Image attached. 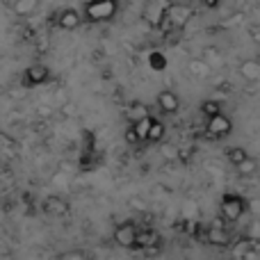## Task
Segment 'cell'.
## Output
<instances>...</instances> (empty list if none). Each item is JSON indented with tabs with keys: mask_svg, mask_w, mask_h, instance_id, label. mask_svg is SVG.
Here are the masks:
<instances>
[{
	"mask_svg": "<svg viewBox=\"0 0 260 260\" xmlns=\"http://www.w3.org/2000/svg\"><path fill=\"white\" fill-rule=\"evenodd\" d=\"M119 12V3L117 0H89V3L82 5V14L85 21L89 23H105L112 21Z\"/></svg>",
	"mask_w": 260,
	"mask_h": 260,
	"instance_id": "obj_1",
	"label": "cell"
},
{
	"mask_svg": "<svg viewBox=\"0 0 260 260\" xmlns=\"http://www.w3.org/2000/svg\"><path fill=\"white\" fill-rule=\"evenodd\" d=\"M247 208H249V203H247V199H244L242 194L226 192L224 197H221V201H219V215H221V219L224 221L235 224V221H240L244 217Z\"/></svg>",
	"mask_w": 260,
	"mask_h": 260,
	"instance_id": "obj_2",
	"label": "cell"
},
{
	"mask_svg": "<svg viewBox=\"0 0 260 260\" xmlns=\"http://www.w3.org/2000/svg\"><path fill=\"white\" fill-rule=\"evenodd\" d=\"M194 16V9L192 5L187 3H171L169 9H167V16H165V23L174 30H183Z\"/></svg>",
	"mask_w": 260,
	"mask_h": 260,
	"instance_id": "obj_3",
	"label": "cell"
},
{
	"mask_svg": "<svg viewBox=\"0 0 260 260\" xmlns=\"http://www.w3.org/2000/svg\"><path fill=\"white\" fill-rule=\"evenodd\" d=\"M169 0H148L142 9V18L148 23L151 27H160L165 23L167 9H169Z\"/></svg>",
	"mask_w": 260,
	"mask_h": 260,
	"instance_id": "obj_4",
	"label": "cell"
},
{
	"mask_svg": "<svg viewBox=\"0 0 260 260\" xmlns=\"http://www.w3.org/2000/svg\"><path fill=\"white\" fill-rule=\"evenodd\" d=\"M137 233H139L137 224L128 219V221H123V224H119L117 229H114L112 238L121 249H135V244H137Z\"/></svg>",
	"mask_w": 260,
	"mask_h": 260,
	"instance_id": "obj_5",
	"label": "cell"
},
{
	"mask_svg": "<svg viewBox=\"0 0 260 260\" xmlns=\"http://www.w3.org/2000/svg\"><path fill=\"white\" fill-rule=\"evenodd\" d=\"M206 133H208V137H212V139L229 137V135L233 133V121H231V117H226V114L221 112V114H217V117L208 119Z\"/></svg>",
	"mask_w": 260,
	"mask_h": 260,
	"instance_id": "obj_6",
	"label": "cell"
},
{
	"mask_svg": "<svg viewBox=\"0 0 260 260\" xmlns=\"http://www.w3.org/2000/svg\"><path fill=\"white\" fill-rule=\"evenodd\" d=\"M48 80H50V71L44 64H32L23 73V87H39Z\"/></svg>",
	"mask_w": 260,
	"mask_h": 260,
	"instance_id": "obj_7",
	"label": "cell"
},
{
	"mask_svg": "<svg viewBox=\"0 0 260 260\" xmlns=\"http://www.w3.org/2000/svg\"><path fill=\"white\" fill-rule=\"evenodd\" d=\"M206 240L208 244H212V247H219V249H226L233 244V233H231L229 229H224V226H210V229L206 231Z\"/></svg>",
	"mask_w": 260,
	"mask_h": 260,
	"instance_id": "obj_8",
	"label": "cell"
},
{
	"mask_svg": "<svg viewBox=\"0 0 260 260\" xmlns=\"http://www.w3.org/2000/svg\"><path fill=\"white\" fill-rule=\"evenodd\" d=\"M82 23V16L76 7H64L62 12L57 14V25L62 30H78Z\"/></svg>",
	"mask_w": 260,
	"mask_h": 260,
	"instance_id": "obj_9",
	"label": "cell"
},
{
	"mask_svg": "<svg viewBox=\"0 0 260 260\" xmlns=\"http://www.w3.org/2000/svg\"><path fill=\"white\" fill-rule=\"evenodd\" d=\"M157 108H160L165 114H176L180 110L178 94H176V91H171V89H162L160 94H157Z\"/></svg>",
	"mask_w": 260,
	"mask_h": 260,
	"instance_id": "obj_10",
	"label": "cell"
},
{
	"mask_svg": "<svg viewBox=\"0 0 260 260\" xmlns=\"http://www.w3.org/2000/svg\"><path fill=\"white\" fill-rule=\"evenodd\" d=\"M238 73L247 82H258L260 80V59H244V62H240Z\"/></svg>",
	"mask_w": 260,
	"mask_h": 260,
	"instance_id": "obj_11",
	"label": "cell"
},
{
	"mask_svg": "<svg viewBox=\"0 0 260 260\" xmlns=\"http://www.w3.org/2000/svg\"><path fill=\"white\" fill-rule=\"evenodd\" d=\"M44 210L48 212V215H55V217H64L69 212V206H67V201L64 199H59V197H48L44 201Z\"/></svg>",
	"mask_w": 260,
	"mask_h": 260,
	"instance_id": "obj_12",
	"label": "cell"
},
{
	"mask_svg": "<svg viewBox=\"0 0 260 260\" xmlns=\"http://www.w3.org/2000/svg\"><path fill=\"white\" fill-rule=\"evenodd\" d=\"M126 117L130 119V126H133V123H137V121H142V119L151 117V112H148V108L142 103V101H135V103L128 105Z\"/></svg>",
	"mask_w": 260,
	"mask_h": 260,
	"instance_id": "obj_13",
	"label": "cell"
},
{
	"mask_svg": "<svg viewBox=\"0 0 260 260\" xmlns=\"http://www.w3.org/2000/svg\"><path fill=\"white\" fill-rule=\"evenodd\" d=\"M153 244H157V233L153 229H139L137 233V244H135V249H142V251H146V249H151Z\"/></svg>",
	"mask_w": 260,
	"mask_h": 260,
	"instance_id": "obj_14",
	"label": "cell"
},
{
	"mask_svg": "<svg viewBox=\"0 0 260 260\" xmlns=\"http://www.w3.org/2000/svg\"><path fill=\"white\" fill-rule=\"evenodd\" d=\"M253 249H256V244H251L249 240H244V238L233 240V244H231V251H233L235 258H247V256H251Z\"/></svg>",
	"mask_w": 260,
	"mask_h": 260,
	"instance_id": "obj_15",
	"label": "cell"
},
{
	"mask_svg": "<svg viewBox=\"0 0 260 260\" xmlns=\"http://www.w3.org/2000/svg\"><path fill=\"white\" fill-rule=\"evenodd\" d=\"M187 71L192 73L194 78H201V80H203V78H208V76H210V73H212V71H210V67H208V64L203 62L201 57H194V59H189V62H187Z\"/></svg>",
	"mask_w": 260,
	"mask_h": 260,
	"instance_id": "obj_16",
	"label": "cell"
},
{
	"mask_svg": "<svg viewBox=\"0 0 260 260\" xmlns=\"http://www.w3.org/2000/svg\"><path fill=\"white\" fill-rule=\"evenodd\" d=\"M165 133H167L165 123L157 121V119H153V121H151V128H148V135H146V142H151V144H162V139H165Z\"/></svg>",
	"mask_w": 260,
	"mask_h": 260,
	"instance_id": "obj_17",
	"label": "cell"
},
{
	"mask_svg": "<svg viewBox=\"0 0 260 260\" xmlns=\"http://www.w3.org/2000/svg\"><path fill=\"white\" fill-rule=\"evenodd\" d=\"M12 9L18 14V16H30L32 12L39 9V3H37V0H18V3L12 5Z\"/></svg>",
	"mask_w": 260,
	"mask_h": 260,
	"instance_id": "obj_18",
	"label": "cell"
},
{
	"mask_svg": "<svg viewBox=\"0 0 260 260\" xmlns=\"http://www.w3.org/2000/svg\"><path fill=\"white\" fill-rule=\"evenodd\" d=\"M244 240H249L251 244H258L260 242V217H256V219H251L247 224V229H244Z\"/></svg>",
	"mask_w": 260,
	"mask_h": 260,
	"instance_id": "obj_19",
	"label": "cell"
},
{
	"mask_svg": "<svg viewBox=\"0 0 260 260\" xmlns=\"http://www.w3.org/2000/svg\"><path fill=\"white\" fill-rule=\"evenodd\" d=\"M226 157H229V162L233 167H238V165H242L249 155H247V151H244L242 146H233V148H229V151H226Z\"/></svg>",
	"mask_w": 260,
	"mask_h": 260,
	"instance_id": "obj_20",
	"label": "cell"
},
{
	"mask_svg": "<svg viewBox=\"0 0 260 260\" xmlns=\"http://www.w3.org/2000/svg\"><path fill=\"white\" fill-rule=\"evenodd\" d=\"M203 55H206V57H201V59L208 64V67H210V71H212V69H217V67H221V62H224L217 48H206V50H203Z\"/></svg>",
	"mask_w": 260,
	"mask_h": 260,
	"instance_id": "obj_21",
	"label": "cell"
},
{
	"mask_svg": "<svg viewBox=\"0 0 260 260\" xmlns=\"http://www.w3.org/2000/svg\"><path fill=\"white\" fill-rule=\"evenodd\" d=\"M151 121H153V117H146V119H142V121L133 123V130H135V135H137L139 142H146V135H148V128H151Z\"/></svg>",
	"mask_w": 260,
	"mask_h": 260,
	"instance_id": "obj_22",
	"label": "cell"
},
{
	"mask_svg": "<svg viewBox=\"0 0 260 260\" xmlns=\"http://www.w3.org/2000/svg\"><path fill=\"white\" fill-rule=\"evenodd\" d=\"M201 114L206 119L217 117V114H221V105L217 103V101H203V103H201Z\"/></svg>",
	"mask_w": 260,
	"mask_h": 260,
	"instance_id": "obj_23",
	"label": "cell"
},
{
	"mask_svg": "<svg viewBox=\"0 0 260 260\" xmlns=\"http://www.w3.org/2000/svg\"><path fill=\"white\" fill-rule=\"evenodd\" d=\"M235 171H238L240 176H253L258 171V162L253 160V157H247V160L242 162V165L235 167Z\"/></svg>",
	"mask_w": 260,
	"mask_h": 260,
	"instance_id": "obj_24",
	"label": "cell"
},
{
	"mask_svg": "<svg viewBox=\"0 0 260 260\" xmlns=\"http://www.w3.org/2000/svg\"><path fill=\"white\" fill-rule=\"evenodd\" d=\"M160 155L169 162H178V146H174V144H160Z\"/></svg>",
	"mask_w": 260,
	"mask_h": 260,
	"instance_id": "obj_25",
	"label": "cell"
},
{
	"mask_svg": "<svg viewBox=\"0 0 260 260\" xmlns=\"http://www.w3.org/2000/svg\"><path fill=\"white\" fill-rule=\"evenodd\" d=\"M59 260H87V253L85 251H67V253H62L59 256Z\"/></svg>",
	"mask_w": 260,
	"mask_h": 260,
	"instance_id": "obj_26",
	"label": "cell"
},
{
	"mask_svg": "<svg viewBox=\"0 0 260 260\" xmlns=\"http://www.w3.org/2000/svg\"><path fill=\"white\" fill-rule=\"evenodd\" d=\"M123 139H126V144H130V146H137V144H139V139H137V135H135L133 126L126 128V133H123Z\"/></svg>",
	"mask_w": 260,
	"mask_h": 260,
	"instance_id": "obj_27",
	"label": "cell"
},
{
	"mask_svg": "<svg viewBox=\"0 0 260 260\" xmlns=\"http://www.w3.org/2000/svg\"><path fill=\"white\" fill-rule=\"evenodd\" d=\"M249 35H251V39L256 41V44H260V25H251V27H249Z\"/></svg>",
	"mask_w": 260,
	"mask_h": 260,
	"instance_id": "obj_28",
	"label": "cell"
},
{
	"mask_svg": "<svg viewBox=\"0 0 260 260\" xmlns=\"http://www.w3.org/2000/svg\"><path fill=\"white\" fill-rule=\"evenodd\" d=\"M12 139H9L7 137V135H5V133H0V148H5V146H12Z\"/></svg>",
	"mask_w": 260,
	"mask_h": 260,
	"instance_id": "obj_29",
	"label": "cell"
},
{
	"mask_svg": "<svg viewBox=\"0 0 260 260\" xmlns=\"http://www.w3.org/2000/svg\"><path fill=\"white\" fill-rule=\"evenodd\" d=\"M240 18H242V14H235L231 21H226V25H235V23H240Z\"/></svg>",
	"mask_w": 260,
	"mask_h": 260,
	"instance_id": "obj_30",
	"label": "cell"
},
{
	"mask_svg": "<svg viewBox=\"0 0 260 260\" xmlns=\"http://www.w3.org/2000/svg\"><path fill=\"white\" fill-rule=\"evenodd\" d=\"M39 114L41 117H50V108H39Z\"/></svg>",
	"mask_w": 260,
	"mask_h": 260,
	"instance_id": "obj_31",
	"label": "cell"
}]
</instances>
